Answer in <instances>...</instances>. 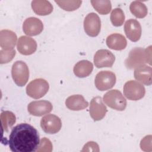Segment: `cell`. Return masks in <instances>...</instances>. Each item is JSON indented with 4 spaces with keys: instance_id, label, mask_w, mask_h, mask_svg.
Listing matches in <instances>:
<instances>
[{
    "instance_id": "cell-1",
    "label": "cell",
    "mask_w": 152,
    "mask_h": 152,
    "mask_svg": "<svg viewBox=\"0 0 152 152\" xmlns=\"http://www.w3.org/2000/svg\"><path fill=\"white\" fill-rule=\"evenodd\" d=\"M40 143L37 130L28 124L14 126L9 136L8 145L13 152L36 151Z\"/></svg>"
},
{
    "instance_id": "cell-2",
    "label": "cell",
    "mask_w": 152,
    "mask_h": 152,
    "mask_svg": "<svg viewBox=\"0 0 152 152\" xmlns=\"http://www.w3.org/2000/svg\"><path fill=\"white\" fill-rule=\"evenodd\" d=\"M146 64H151V46L146 49L137 47L132 49L125 61L126 67L129 69L136 68Z\"/></svg>"
},
{
    "instance_id": "cell-3",
    "label": "cell",
    "mask_w": 152,
    "mask_h": 152,
    "mask_svg": "<svg viewBox=\"0 0 152 152\" xmlns=\"http://www.w3.org/2000/svg\"><path fill=\"white\" fill-rule=\"evenodd\" d=\"M103 102L109 107L119 110H124L126 107L127 102L120 91L117 89L110 90L103 96Z\"/></svg>"
},
{
    "instance_id": "cell-4",
    "label": "cell",
    "mask_w": 152,
    "mask_h": 152,
    "mask_svg": "<svg viewBox=\"0 0 152 152\" xmlns=\"http://www.w3.org/2000/svg\"><path fill=\"white\" fill-rule=\"evenodd\" d=\"M49 88V83L43 78L32 80L26 87V93L31 98L38 99L43 97Z\"/></svg>"
},
{
    "instance_id": "cell-5",
    "label": "cell",
    "mask_w": 152,
    "mask_h": 152,
    "mask_svg": "<svg viewBox=\"0 0 152 152\" xmlns=\"http://www.w3.org/2000/svg\"><path fill=\"white\" fill-rule=\"evenodd\" d=\"M11 75L17 86L22 87L26 85L29 78V70L27 64L22 61L14 62L11 69Z\"/></svg>"
},
{
    "instance_id": "cell-6",
    "label": "cell",
    "mask_w": 152,
    "mask_h": 152,
    "mask_svg": "<svg viewBox=\"0 0 152 152\" xmlns=\"http://www.w3.org/2000/svg\"><path fill=\"white\" fill-rule=\"evenodd\" d=\"M124 94L131 100H138L144 97L145 90L144 86L137 81L129 80L124 86Z\"/></svg>"
},
{
    "instance_id": "cell-7",
    "label": "cell",
    "mask_w": 152,
    "mask_h": 152,
    "mask_svg": "<svg viewBox=\"0 0 152 152\" xmlns=\"http://www.w3.org/2000/svg\"><path fill=\"white\" fill-rule=\"evenodd\" d=\"M116 75L110 71H102L97 74L94 84L100 91H105L112 88L116 83Z\"/></svg>"
},
{
    "instance_id": "cell-8",
    "label": "cell",
    "mask_w": 152,
    "mask_h": 152,
    "mask_svg": "<svg viewBox=\"0 0 152 152\" xmlns=\"http://www.w3.org/2000/svg\"><path fill=\"white\" fill-rule=\"evenodd\" d=\"M40 126L47 134H56L60 131L62 127L61 120L56 115L48 114L41 119Z\"/></svg>"
},
{
    "instance_id": "cell-9",
    "label": "cell",
    "mask_w": 152,
    "mask_h": 152,
    "mask_svg": "<svg viewBox=\"0 0 152 152\" xmlns=\"http://www.w3.org/2000/svg\"><path fill=\"white\" fill-rule=\"evenodd\" d=\"M84 28L89 36H97L101 28V21L98 15L94 12L87 14L84 20Z\"/></svg>"
},
{
    "instance_id": "cell-10",
    "label": "cell",
    "mask_w": 152,
    "mask_h": 152,
    "mask_svg": "<svg viewBox=\"0 0 152 152\" xmlns=\"http://www.w3.org/2000/svg\"><path fill=\"white\" fill-rule=\"evenodd\" d=\"M107 110L106 106L103 102L102 99L100 96L93 97L90 104V115L94 121L102 119L106 115Z\"/></svg>"
},
{
    "instance_id": "cell-11",
    "label": "cell",
    "mask_w": 152,
    "mask_h": 152,
    "mask_svg": "<svg viewBox=\"0 0 152 152\" xmlns=\"http://www.w3.org/2000/svg\"><path fill=\"white\" fill-rule=\"evenodd\" d=\"M115 61V55L107 49H100L94 56V64L98 68L112 67Z\"/></svg>"
},
{
    "instance_id": "cell-12",
    "label": "cell",
    "mask_w": 152,
    "mask_h": 152,
    "mask_svg": "<svg viewBox=\"0 0 152 152\" xmlns=\"http://www.w3.org/2000/svg\"><path fill=\"white\" fill-rule=\"evenodd\" d=\"M52 103L48 100L33 101L27 106L28 113L36 116H41L48 114L52 111Z\"/></svg>"
},
{
    "instance_id": "cell-13",
    "label": "cell",
    "mask_w": 152,
    "mask_h": 152,
    "mask_svg": "<svg viewBox=\"0 0 152 152\" xmlns=\"http://www.w3.org/2000/svg\"><path fill=\"white\" fill-rule=\"evenodd\" d=\"M124 31L126 37L132 42H137L141 36V26L140 23L135 19L127 20L124 25Z\"/></svg>"
},
{
    "instance_id": "cell-14",
    "label": "cell",
    "mask_w": 152,
    "mask_h": 152,
    "mask_svg": "<svg viewBox=\"0 0 152 152\" xmlns=\"http://www.w3.org/2000/svg\"><path fill=\"white\" fill-rule=\"evenodd\" d=\"M24 33L30 36L39 34L43 30V24L40 20L36 17H29L26 19L23 24Z\"/></svg>"
},
{
    "instance_id": "cell-15",
    "label": "cell",
    "mask_w": 152,
    "mask_h": 152,
    "mask_svg": "<svg viewBox=\"0 0 152 152\" xmlns=\"http://www.w3.org/2000/svg\"><path fill=\"white\" fill-rule=\"evenodd\" d=\"M17 48L21 54L30 55L36 52L37 43L35 40L30 37L22 36L18 40Z\"/></svg>"
},
{
    "instance_id": "cell-16",
    "label": "cell",
    "mask_w": 152,
    "mask_h": 152,
    "mask_svg": "<svg viewBox=\"0 0 152 152\" xmlns=\"http://www.w3.org/2000/svg\"><path fill=\"white\" fill-rule=\"evenodd\" d=\"M135 78L146 86H150L152 83V68L151 66L143 65L135 69Z\"/></svg>"
},
{
    "instance_id": "cell-17",
    "label": "cell",
    "mask_w": 152,
    "mask_h": 152,
    "mask_svg": "<svg viewBox=\"0 0 152 152\" xmlns=\"http://www.w3.org/2000/svg\"><path fill=\"white\" fill-rule=\"evenodd\" d=\"M16 34L11 30H2L0 31V46L3 49H12L17 43Z\"/></svg>"
},
{
    "instance_id": "cell-18",
    "label": "cell",
    "mask_w": 152,
    "mask_h": 152,
    "mask_svg": "<svg viewBox=\"0 0 152 152\" xmlns=\"http://www.w3.org/2000/svg\"><path fill=\"white\" fill-rule=\"evenodd\" d=\"M66 106L71 110H83L88 107V103L84 97L80 94H75L69 96L65 100Z\"/></svg>"
},
{
    "instance_id": "cell-19",
    "label": "cell",
    "mask_w": 152,
    "mask_h": 152,
    "mask_svg": "<svg viewBox=\"0 0 152 152\" xmlns=\"http://www.w3.org/2000/svg\"><path fill=\"white\" fill-rule=\"evenodd\" d=\"M106 45L111 49L121 50L127 45L126 38L119 33H113L106 38Z\"/></svg>"
},
{
    "instance_id": "cell-20",
    "label": "cell",
    "mask_w": 152,
    "mask_h": 152,
    "mask_svg": "<svg viewBox=\"0 0 152 152\" xmlns=\"http://www.w3.org/2000/svg\"><path fill=\"white\" fill-rule=\"evenodd\" d=\"M93 64L87 60H81L78 62L74 66V74L79 78H84L88 76L93 71Z\"/></svg>"
},
{
    "instance_id": "cell-21",
    "label": "cell",
    "mask_w": 152,
    "mask_h": 152,
    "mask_svg": "<svg viewBox=\"0 0 152 152\" xmlns=\"http://www.w3.org/2000/svg\"><path fill=\"white\" fill-rule=\"evenodd\" d=\"M31 8L33 11L39 15L50 14L53 11V6L48 1L34 0L31 2Z\"/></svg>"
},
{
    "instance_id": "cell-22",
    "label": "cell",
    "mask_w": 152,
    "mask_h": 152,
    "mask_svg": "<svg viewBox=\"0 0 152 152\" xmlns=\"http://www.w3.org/2000/svg\"><path fill=\"white\" fill-rule=\"evenodd\" d=\"M131 12L137 18H142L147 14V8L145 5L140 1H135L129 6Z\"/></svg>"
},
{
    "instance_id": "cell-23",
    "label": "cell",
    "mask_w": 152,
    "mask_h": 152,
    "mask_svg": "<svg viewBox=\"0 0 152 152\" xmlns=\"http://www.w3.org/2000/svg\"><path fill=\"white\" fill-rule=\"evenodd\" d=\"M2 128L3 131H8L9 128H11L16 121L15 115L10 111H4L1 113L0 116Z\"/></svg>"
},
{
    "instance_id": "cell-24",
    "label": "cell",
    "mask_w": 152,
    "mask_h": 152,
    "mask_svg": "<svg viewBox=\"0 0 152 152\" xmlns=\"http://www.w3.org/2000/svg\"><path fill=\"white\" fill-rule=\"evenodd\" d=\"M91 4L95 10L102 15L109 14L112 10L111 2L109 0H92Z\"/></svg>"
},
{
    "instance_id": "cell-25",
    "label": "cell",
    "mask_w": 152,
    "mask_h": 152,
    "mask_svg": "<svg viewBox=\"0 0 152 152\" xmlns=\"http://www.w3.org/2000/svg\"><path fill=\"white\" fill-rule=\"evenodd\" d=\"M110 21L115 27L121 26L125 21V14L120 8L113 9L110 14Z\"/></svg>"
},
{
    "instance_id": "cell-26",
    "label": "cell",
    "mask_w": 152,
    "mask_h": 152,
    "mask_svg": "<svg viewBox=\"0 0 152 152\" xmlns=\"http://www.w3.org/2000/svg\"><path fill=\"white\" fill-rule=\"evenodd\" d=\"M55 2L63 10L68 11H73L78 9L82 3L80 0L72 1H56Z\"/></svg>"
},
{
    "instance_id": "cell-27",
    "label": "cell",
    "mask_w": 152,
    "mask_h": 152,
    "mask_svg": "<svg viewBox=\"0 0 152 152\" xmlns=\"http://www.w3.org/2000/svg\"><path fill=\"white\" fill-rule=\"evenodd\" d=\"M16 53L15 50L12 49H1L0 50V63L1 64H7L10 62Z\"/></svg>"
},
{
    "instance_id": "cell-28",
    "label": "cell",
    "mask_w": 152,
    "mask_h": 152,
    "mask_svg": "<svg viewBox=\"0 0 152 152\" xmlns=\"http://www.w3.org/2000/svg\"><path fill=\"white\" fill-rule=\"evenodd\" d=\"M52 150V144L51 141L44 137L41 139L36 151H51Z\"/></svg>"
}]
</instances>
